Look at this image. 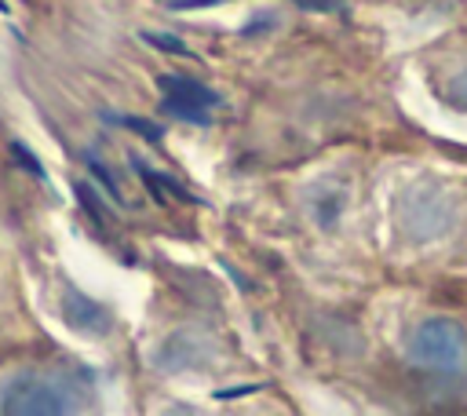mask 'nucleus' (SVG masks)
I'll return each mask as SVG.
<instances>
[{
    "label": "nucleus",
    "mask_w": 467,
    "mask_h": 416,
    "mask_svg": "<svg viewBox=\"0 0 467 416\" xmlns=\"http://www.w3.org/2000/svg\"><path fill=\"white\" fill-rule=\"evenodd\" d=\"M11 157H15V161H18V164H22V168H26L29 175H36V179L44 175V168H40V161H36V157H33V153H29V150H26L22 142H11Z\"/></svg>",
    "instance_id": "obj_4"
},
{
    "label": "nucleus",
    "mask_w": 467,
    "mask_h": 416,
    "mask_svg": "<svg viewBox=\"0 0 467 416\" xmlns=\"http://www.w3.org/2000/svg\"><path fill=\"white\" fill-rule=\"evenodd\" d=\"M66 314H69V325H80V328H99L95 317H106L91 299H84L80 292H69L66 296Z\"/></svg>",
    "instance_id": "obj_3"
},
{
    "label": "nucleus",
    "mask_w": 467,
    "mask_h": 416,
    "mask_svg": "<svg viewBox=\"0 0 467 416\" xmlns=\"http://www.w3.org/2000/svg\"><path fill=\"white\" fill-rule=\"evenodd\" d=\"M66 390L40 376H22L4 387V416H69Z\"/></svg>",
    "instance_id": "obj_1"
},
{
    "label": "nucleus",
    "mask_w": 467,
    "mask_h": 416,
    "mask_svg": "<svg viewBox=\"0 0 467 416\" xmlns=\"http://www.w3.org/2000/svg\"><path fill=\"white\" fill-rule=\"evenodd\" d=\"M164 84V109H175L179 117H201L212 102H215V95L208 91V88H201V84H193V80H182V77H164L161 80Z\"/></svg>",
    "instance_id": "obj_2"
}]
</instances>
